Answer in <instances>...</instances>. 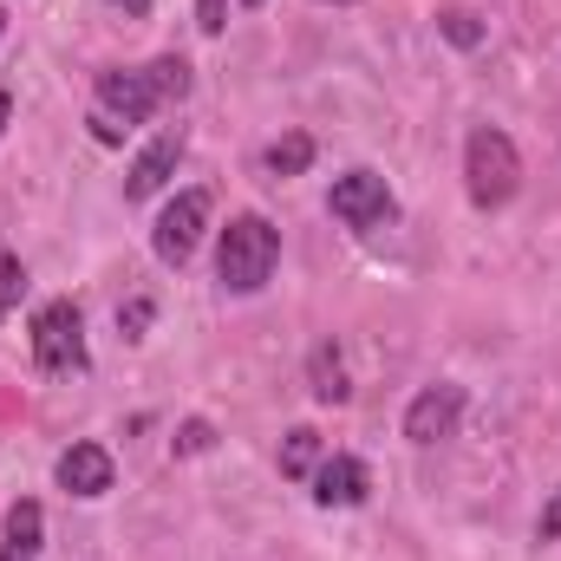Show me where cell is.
Instances as JSON below:
<instances>
[{
  "mask_svg": "<svg viewBox=\"0 0 561 561\" xmlns=\"http://www.w3.org/2000/svg\"><path fill=\"white\" fill-rule=\"evenodd\" d=\"M190 92V66L176 59V53H163V59H150L138 72H125V66H112V72H99V112L118 125H144V118H157L170 99H183Z\"/></svg>",
  "mask_w": 561,
  "mask_h": 561,
  "instance_id": "cell-1",
  "label": "cell"
},
{
  "mask_svg": "<svg viewBox=\"0 0 561 561\" xmlns=\"http://www.w3.org/2000/svg\"><path fill=\"white\" fill-rule=\"evenodd\" d=\"M280 268V229L268 216H236L216 242V280L229 294H262Z\"/></svg>",
  "mask_w": 561,
  "mask_h": 561,
  "instance_id": "cell-2",
  "label": "cell"
},
{
  "mask_svg": "<svg viewBox=\"0 0 561 561\" xmlns=\"http://www.w3.org/2000/svg\"><path fill=\"white\" fill-rule=\"evenodd\" d=\"M463 190H470L477 209H503L523 190V157H516V144L503 138L496 125H477L463 138Z\"/></svg>",
  "mask_w": 561,
  "mask_h": 561,
  "instance_id": "cell-3",
  "label": "cell"
},
{
  "mask_svg": "<svg viewBox=\"0 0 561 561\" xmlns=\"http://www.w3.org/2000/svg\"><path fill=\"white\" fill-rule=\"evenodd\" d=\"M33 366L39 373H85V320L72 300H46L33 313Z\"/></svg>",
  "mask_w": 561,
  "mask_h": 561,
  "instance_id": "cell-4",
  "label": "cell"
},
{
  "mask_svg": "<svg viewBox=\"0 0 561 561\" xmlns=\"http://www.w3.org/2000/svg\"><path fill=\"white\" fill-rule=\"evenodd\" d=\"M209 190H176V203H163V216H157V229H150V249H157V262L163 268H183L190 255H196V242H203V229H209Z\"/></svg>",
  "mask_w": 561,
  "mask_h": 561,
  "instance_id": "cell-5",
  "label": "cell"
},
{
  "mask_svg": "<svg viewBox=\"0 0 561 561\" xmlns=\"http://www.w3.org/2000/svg\"><path fill=\"white\" fill-rule=\"evenodd\" d=\"M327 209H333L346 229H379V222L392 216V190H386L379 170H346V176H333Z\"/></svg>",
  "mask_w": 561,
  "mask_h": 561,
  "instance_id": "cell-6",
  "label": "cell"
},
{
  "mask_svg": "<svg viewBox=\"0 0 561 561\" xmlns=\"http://www.w3.org/2000/svg\"><path fill=\"white\" fill-rule=\"evenodd\" d=\"M457 419H463V386L437 379V386H424L419 399L405 405V437L412 444H444L457 431Z\"/></svg>",
  "mask_w": 561,
  "mask_h": 561,
  "instance_id": "cell-7",
  "label": "cell"
},
{
  "mask_svg": "<svg viewBox=\"0 0 561 561\" xmlns=\"http://www.w3.org/2000/svg\"><path fill=\"white\" fill-rule=\"evenodd\" d=\"M373 496V470L359 463V457H320V470H313V503L320 510H359Z\"/></svg>",
  "mask_w": 561,
  "mask_h": 561,
  "instance_id": "cell-8",
  "label": "cell"
},
{
  "mask_svg": "<svg viewBox=\"0 0 561 561\" xmlns=\"http://www.w3.org/2000/svg\"><path fill=\"white\" fill-rule=\"evenodd\" d=\"M176 163H183V131H157V138L131 157V170H125V203L157 196V190L176 176Z\"/></svg>",
  "mask_w": 561,
  "mask_h": 561,
  "instance_id": "cell-9",
  "label": "cell"
},
{
  "mask_svg": "<svg viewBox=\"0 0 561 561\" xmlns=\"http://www.w3.org/2000/svg\"><path fill=\"white\" fill-rule=\"evenodd\" d=\"M59 490H72V496H105L112 490V450L105 444H72L66 457H59Z\"/></svg>",
  "mask_w": 561,
  "mask_h": 561,
  "instance_id": "cell-10",
  "label": "cell"
},
{
  "mask_svg": "<svg viewBox=\"0 0 561 561\" xmlns=\"http://www.w3.org/2000/svg\"><path fill=\"white\" fill-rule=\"evenodd\" d=\"M307 386H313L320 405H346V399H353V386H346V359H340L333 340H320V346L307 353Z\"/></svg>",
  "mask_w": 561,
  "mask_h": 561,
  "instance_id": "cell-11",
  "label": "cell"
},
{
  "mask_svg": "<svg viewBox=\"0 0 561 561\" xmlns=\"http://www.w3.org/2000/svg\"><path fill=\"white\" fill-rule=\"evenodd\" d=\"M320 470V431L313 424H294L280 437V477H313Z\"/></svg>",
  "mask_w": 561,
  "mask_h": 561,
  "instance_id": "cell-12",
  "label": "cell"
},
{
  "mask_svg": "<svg viewBox=\"0 0 561 561\" xmlns=\"http://www.w3.org/2000/svg\"><path fill=\"white\" fill-rule=\"evenodd\" d=\"M39 536H46V510H39L33 496H20V503L7 510V549H20V556H39Z\"/></svg>",
  "mask_w": 561,
  "mask_h": 561,
  "instance_id": "cell-13",
  "label": "cell"
},
{
  "mask_svg": "<svg viewBox=\"0 0 561 561\" xmlns=\"http://www.w3.org/2000/svg\"><path fill=\"white\" fill-rule=\"evenodd\" d=\"M307 163H313V138H307V131H287V138H275L268 150H262V170H268L275 183L280 176H300Z\"/></svg>",
  "mask_w": 561,
  "mask_h": 561,
  "instance_id": "cell-14",
  "label": "cell"
},
{
  "mask_svg": "<svg viewBox=\"0 0 561 561\" xmlns=\"http://www.w3.org/2000/svg\"><path fill=\"white\" fill-rule=\"evenodd\" d=\"M20 294H26V262H20V255H0V327H7V313L20 307Z\"/></svg>",
  "mask_w": 561,
  "mask_h": 561,
  "instance_id": "cell-15",
  "label": "cell"
},
{
  "mask_svg": "<svg viewBox=\"0 0 561 561\" xmlns=\"http://www.w3.org/2000/svg\"><path fill=\"white\" fill-rule=\"evenodd\" d=\"M437 33H444L450 46H483V26H477V13H463V7L437 13Z\"/></svg>",
  "mask_w": 561,
  "mask_h": 561,
  "instance_id": "cell-16",
  "label": "cell"
},
{
  "mask_svg": "<svg viewBox=\"0 0 561 561\" xmlns=\"http://www.w3.org/2000/svg\"><path fill=\"white\" fill-rule=\"evenodd\" d=\"M209 444H216V431H209V419H190L183 431H176V437H170V450H176V457H203Z\"/></svg>",
  "mask_w": 561,
  "mask_h": 561,
  "instance_id": "cell-17",
  "label": "cell"
},
{
  "mask_svg": "<svg viewBox=\"0 0 561 561\" xmlns=\"http://www.w3.org/2000/svg\"><path fill=\"white\" fill-rule=\"evenodd\" d=\"M196 26H203V33L216 39V33L229 26V0H196Z\"/></svg>",
  "mask_w": 561,
  "mask_h": 561,
  "instance_id": "cell-18",
  "label": "cell"
},
{
  "mask_svg": "<svg viewBox=\"0 0 561 561\" xmlns=\"http://www.w3.org/2000/svg\"><path fill=\"white\" fill-rule=\"evenodd\" d=\"M118 327H125V340H144V327H150V300H131V307H118Z\"/></svg>",
  "mask_w": 561,
  "mask_h": 561,
  "instance_id": "cell-19",
  "label": "cell"
},
{
  "mask_svg": "<svg viewBox=\"0 0 561 561\" xmlns=\"http://www.w3.org/2000/svg\"><path fill=\"white\" fill-rule=\"evenodd\" d=\"M536 542H561V490L549 496V510L536 516Z\"/></svg>",
  "mask_w": 561,
  "mask_h": 561,
  "instance_id": "cell-20",
  "label": "cell"
},
{
  "mask_svg": "<svg viewBox=\"0 0 561 561\" xmlns=\"http://www.w3.org/2000/svg\"><path fill=\"white\" fill-rule=\"evenodd\" d=\"M112 7H118L125 20H144V13H150V0H112Z\"/></svg>",
  "mask_w": 561,
  "mask_h": 561,
  "instance_id": "cell-21",
  "label": "cell"
},
{
  "mask_svg": "<svg viewBox=\"0 0 561 561\" xmlns=\"http://www.w3.org/2000/svg\"><path fill=\"white\" fill-rule=\"evenodd\" d=\"M7 125H13V99L0 92V138H7Z\"/></svg>",
  "mask_w": 561,
  "mask_h": 561,
  "instance_id": "cell-22",
  "label": "cell"
},
{
  "mask_svg": "<svg viewBox=\"0 0 561 561\" xmlns=\"http://www.w3.org/2000/svg\"><path fill=\"white\" fill-rule=\"evenodd\" d=\"M0 33H7V7H0Z\"/></svg>",
  "mask_w": 561,
  "mask_h": 561,
  "instance_id": "cell-23",
  "label": "cell"
},
{
  "mask_svg": "<svg viewBox=\"0 0 561 561\" xmlns=\"http://www.w3.org/2000/svg\"><path fill=\"white\" fill-rule=\"evenodd\" d=\"M333 7H353V0H333Z\"/></svg>",
  "mask_w": 561,
  "mask_h": 561,
  "instance_id": "cell-24",
  "label": "cell"
},
{
  "mask_svg": "<svg viewBox=\"0 0 561 561\" xmlns=\"http://www.w3.org/2000/svg\"><path fill=\"white\" fill-rule=\"evenodd\" d=\"M242 7H262V0H242Z\"/></svg>",
  "mask_w": 561,
  "mask_h": 561,
  "instance_id": "cell-25",
  "label": "cell"
}]
</instances>
